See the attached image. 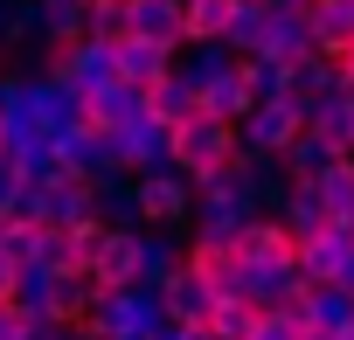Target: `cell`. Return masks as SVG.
<instances>
[{
    "instance_id": "cell-1",
    "label": "cell",
    "mask_w": 354,
    "mask_h": 340,
    "mask_svg": "<svg viewBox=\"0 0 354 340\" xmlns=\"http://www.w3.org/2000/svg\"><path fill=\"white\" fill-rule=\"evenodd\" d=\"M236 257H243V299L250 305H285V299H299L306 292V278H299V236L278 223V216H257V223H243V236H236Z\"/></svg>"
},
{
    "instance_id": "cell-2",
    "label": "cell",
    "mask_w": 354,
    "mask_h": 340,
    "mask_svg": "<svg viewBox=\"0 0 354 340\" xmlns=\"http://www.w3.org/2000/svg\"><path fill=\"white\" fill-rule=\"evenodd\" d=\"M160 319H167V305H160L153 285H118V292H97L84 333H91V340H153Z\"/></svg>"
},
{
    "instance_id": "cell-3",
    "label": "cell",
    "mask_w": 354,
    "mask_h": 340,
    "mask_svg": "<svg viewBox=\"0 0 354 340\" xmlns=\"http://www.w3.org/2000/svg\"><path fill=\"white\" fill-rule=\"evenodd\" d=\"M236 153H243L236 125H223V118H209V111H195L188 125H174V167H181L195 188H202V181H216Z\"/></svg>"
},
{
    "instance_id": "cell-4",
    "label": "cell",
    "mask_w": 354,
    "mask_h": 340,
    "mask_svg": "<svg viewBox=\"0 0 354 340\" xmlns=\"http://www.w3.org/2000/svg\"><path fill=\"white\" fill-rule=\"evenodd\" d=\"M132 188H139V223H153V229H188V216H195V181L181 174V167L132 174Z\"/></svg>"
},
{
    "instance_id": "cell-5",
    "label": "cell",
    "mask_w": 354,
    "mask_h": 340,
    "mask_svg": "<svg viewBox=\"0 0 354 340\" xmlns=\"http://www.w3.org/2000/svg\"><path fill=\"white\" fill-rule=\"evenodd\" d=\"M299 132H306V104H299V97H257V104L243 111V125H236L243 153H264V160H278Z\"/></svg>"
},
{
    "instance_id": "cell-6",
    "label": "cell",
    "mask_w": 354,
    "mask_h": 340,
    "mask_svg": "<svg viewBox=\"0 0 354 340\" xmlns=\"http://www.w3.org/2000/svg\"><path fill=\"white\" fill-rule=\"evenodd\" d=\"M42 77H63V84H77V91H104V84H118V70H111V42H97V35L49 42Z\"/></svg>"
},
{
    "instance_id": "cell-7",
    "label": "cell",
    "mask_w": 354,
    "mask_h": 340,
    "mask_svg": "<svg viewBox=\"0 0 354 340\" xmlns=\"http://www.w3.org/2000/svg\"><path fill=\"white\" fill-rule=\"evenodd\" d=\"M347 271H354V229L347 223H326L319 236L299 243V278L306 285H347Z\"/></svg>"
},
{
    "instance_id": "cell-8",
    "label": "cell",
    "mask_w": 354,
    "mask_h": 340,
    "mask_svg": "<svg viewBox=\"0 0 354 340\" xmlns=\"http://www.w3.org/2000/svg\"><path fill=\"white\" fill-rule=\"evenodd\" d=\"M56 160L70 167V174H84V181L125 174V167H118V146H111V132H97L91 118H84V125H70V132H56Z\"/></svg>"
},
{
    "instance_id": "cell-9",
    "label": "cell",
    "mask_w": 354,
    "mask_h": 340,
    "mask_svg": "<svg viewBox=\"0 0 354 340\" xmlns=\"http://www.w3.org/2000/svg\"><path fill=\"white\" fill-rule=\"evenodd\" d=\"M139 236H146V229H111V223H104V236H97V250H91V264H84L97 292L139 285Z\"/></svg>"
},
{
    "instance_id": "cell-10",
    "label": "cell",
    "mask_w": 354,
    "mask_h": 340,
    "mask_svg": "<svg viewBox=\"0 0 354 340\" xmlns=\"http://www.w3.org/2000/svg\"><path fill=\"white\" fill-rule=\"evenodd\" d=\"M111 146H118V167H125V174L174 167V132H167L160 118H132V125H118V132H111Z\"/></svg>"
},
{
    "instance_id": "cell-11",
    "label": "cell",
    "mask_w": 354,
    "mask_h": 340,
    "mask_svg": "<svg viewBox=\"0 0 354 340\" xmlns=\"http://www.w3.org/2000/svg\"><path fill=\"white\" fill-rule=\"evenodd\" d=\"M77 223H97V188L84 174L49 181L42 188V229H77Z\"/></svg>"
},
{
    "instance_id": "cell-12",
    "label": "cell",
    "mask_w": 354,
    "mask_h": 340,
    "mask_svg": "<svg viewBox=\"0 0 354 340\" xmlns=\"http://www.w3.org/2000/svg\"><path fill=\"white\" fill-rule=\"evenodd\" d=\"M111 70H118V84H132V91H153V84L174 70V49L125 35V42H111Z\"/></svg>"
},
{
    "instance_id": "cell-13",
    "label": "cell",
    "mask_w": 354,
    "mask_h": 340,
    "mask_svg": "<svg viewBox=\"0 0 354 340\" xmlns=\"http://www.w3.org/2000/svg\"><path fill=\"white\" fill-rule=\"evenodd\" d=\"M188 271H195L209 292H243V257H236V243L188 236Z\"/></svg>"
},
{
    "instance_id": "cell-14",
    "label": "cell",
    "mask_w": 354,
    "mask_h": 340,
    "mask_svg": "<svg viewBox=\"0 0 354 340\" xmlns=\"http://www.w3.org/2000/svg\"><path fill=\"white\" fill-rule=\"evenodd\" d=\"M313 333H347L354 326V292H340V285H306L299 299H285Z\"/></svg>"
},
{
    "instance_id": "cell-15",
    "label": "cell",
    "mask_w": 354,
    "mask_h": 340,
    "mask_svg": "<svg viewBox=\"0 0 354 340\" xmlns=\"http://www.w3.org/2000/svg\"><path fill=\"white\" fill-rule=\"evenodd\" d=\"M271 216H278V223H285V229H292L299 243H306V236H319V229L333 223V209H326L319 181H285V202H278Z\"/></svg>"
},
{
    "instance_id": "cell-16",
    "label": "cell",
    "mask_w": 354,
    "mask_h": 340,
    "mask_svg": "<svg viewBox=\"0 0 354 340\" xmlns=\"http://www.w3.org/2000/svg\"><path fill=\"white\" fill-rule=\"evenodd\" d=\"M306 132H319V139L354 153V84H333L326 97H313L306 104Z\"/></svg>"
},
{
    "instance_id": "cell-17",
    "label": "cell",
    "mask_w": 354,
    "mask_h": 340,
    "mask_svg": "<svg viewBox=\"0 0 354 340\" xmlns=\"http://www.w3.org/2000/svg\"><path fill=\"white\" fill-rule=\"evenodd\" d=\"M132 35H139V42H160V49H181V42H188L181 0H132Z\"/></svg>"
},
{
    "instance_id": "cell-18",
    "label": "cell",
    "mask_w": 354,
    "mask_h": 340,
    "mask_svg": "<svg viewBox=\"0 0 354 340\" xmlns=\"http://www.w3.org/2000/svg\"><path fill=\"white\" fill-rule=\"evenodd\" d=\"M84 118H91L97 132H118V125L146 118V91H132V84H104V91H84Z\"/></svg>"
},
{
    "instance_id": "cell-19",
    "label": "cell",
    "mask_w": 354,
    "mask_h": 340,
    "mask_svg": "<svg viewBox=\"0 0 354 340\" xmlns=\"http://www.w3.org/2000/svg\"><path fill=\"white\" fill-rule=\"evenodd\" d=\"M181 264H188V243L174 236V229H146L139 236V285H167V278H181Z\"/></svg>"
},
{
    "instance_id": "cell-20",
    "label": "cell",
    "mask_w": 354,
    "mask_h": 340,
    "mask_svg": "<svg viewBox=\"0 0 354 340\" xmlns=\"http://www.w3.org/2000/svg\"><path fill=\"white\" fill-rule=\"evenodd\" d=\"M195 97H202V111H209V118H223V125H243V111L257 104V97H250V77H243V63H236V70H223V77H209Z\"/></svg>"
},
{
    "instance_id": "cell-21",
    "label": "cell",
    "mask_w": 354,
    "mask_h": 340,
    "mask_svg": "<svg viewBox=\"0 0 354 340\" xmlns=\"http://www.w3.org/2000/svg\"><path fill=\"white\" fill-rule=\"evenodd\" d=\"M195 111H202V97H195V84H188L181 70H167V77L146 91V118H160L167 132H174V125H188Z\"/></svg>"
},
{
    "instance_id": "cell-22",
    "label": "cell",
    "mask_w": 354,
    "mask_h": 340,
    "mask_svg": "<svg viewBox=\"0 0 354 340\" xmlns=\"http://www.w3.org/2000/svg\"><path fill=\"white\" fill-rule=\"evenodd\" d=\"M340 160H347V146H333V139H319V132H299V139L278 153V167H285L292 181H319L326 167H340Z\"/></svg>"
},
{
    "instance_id": "cell-23",
    "label": "cell",
    "mask_w": 354,
    "mask_h": 340,
    "mask_svg": "<svg viewBox=\"0 0 354 340\" xmlns=\"http://www.w3.org/2000/svg\"><path fill=\"white\" fill-rule=\"evenodd\" d=\"M160 305H167V319L202 326V319H209V305H216V292H209V285H202V278L181 264V278H167V285H160Z\"/></svg>"
},
{
    "instance_id": "cell-24",
    "label": "cell",
    "mask_w": 354,
    "mask_h": 340,
    "mask_svg": "<svg viewBox=\"0 0 354 340\" xmlns=\"http://www.w3.org/2000/svg\"><path fill=\"white\" fill-rule=\"evenodd\" d=\"M306 21H313V49L319 56H340L354 42V0H313Z\"/></svg>"
},
{
    "instance_id": "cell-25",
    "label": "cell",
    "mask_w": 354,
    "mask_h": 340,
    "mask_svg": "<svg viewBox=\"0 0 354 340\" xmlns=\"http://www.w3.org/2000/svg\"><path fill=\"white\" fill-rule=\"evenodd\" d=\"M97 188V223H111V229H146L139 223V188H132V174H104V181H91Z\"/></svg>"
},
{
    "instance_id": "cell-26",
    "label": "cell",
    "mask_w": 354,
    "mask_h": 340,
    "mask_svg": "<svg viewBox=\"0 0 354 340\" xmlns=\"http://www.w3.org/2000/svg\"><path fill=\"white\" fill-rule=\"evenodd\" d=\"M21 264H28V271H84V257H77V236H70V229H35Z\"/></svg>"
},
{
    "instance_id": "cell-27",
    "label": "cell",
    "mask_w": 354,
    "mask_h": 340,
    "mask_svg": "<svg viewBox=\"0 0 354 340\" xmlns=\"http://www.w3.org/2000/svg\"><path fill=\"white\" fill-rule=\"evenodd\" d=\"M257 312H264V305H250L243 292H216V305H209V319H202V326H209L216 340H250Z\"/></svg>"
},
{
    "instance_id": "cell-28",
    "label": "cell",
    "mask_w": 354,
    "mask_h": 340,
    "mask_svg": "<svg viewBox=\"0 0 354 340\" xmlns=\"http://www.w3.org/2000/svg\"><path fill=\"white\" fill-rule=\"evenodd\" d=\"M35 15H42V42L91 35V0H35Z\"/></svg>"
},
{
    "instance_id": "cell-29",
    "label": "cell",
    "mask_w": 354,
    "mask_h": 340,
    "mask_svg": "<svg viewBox=\"0 0 354 340\" xmlns=\"http://www.w3.org/2000/svg\"><path fill=\"white\" fill-rule=\"evenodd\" d=\"M181 15H188V42H223L236 21V0H181Z\"/></svg>"
},
{
    "instance_id": "cell-30",
    "label": "cell",
    "mask_w": 354,
    "mask_h": 340,
    "mask_svg": "<svg viewBox=\"0 0 354 340\" xmlns=\"http://www.w3.org/2000/svg\"><path fill=\"white\" fill-rule=\"evenodd\" d=\"M264 28H271V8H264V0H236V21H230V49L236 56H257L264 49Z\"/></svg>"
},
{
    "instance_id": "cell-31",
    "label": "cell",
    "mask_w": 354,
    "mask_h": 340,
    "mask_svg": "<svg viewBox=\"0 0 354 340\" xmlns=\"http://www.w3.org/2000/svg\"><path fill=\"white\" fill-rule=\"evenodd\" d=\"M333 84H340V63H333V56H299V63H292V97H299V104L326 97Z\"/></svg>"
},
{
    "instance_id": "cell-32",
    "label": "cell",
    "mask_w": 354,
    "mask_h": 340,
    "mask_svg": "<svg viewBox=\"0 0 354 340\" xmlns=\"http://www.w3.org/2000/svg\"><path fill=\"white\" fill-rule=\"evenodd\" d=\"M243 77H250V97H292V63L278 56H243Z\"/></svg>"
},
{
    "instance_id": "cell-33",
    "label": "cell",
    "mask_w": 354,
    "mask_h": 340,
    "mask_svg": "<svg viewBox=\"0 0 354 340\" xmlns=\"http://www.w3.org/2000/svg\"><path fill=\"white\" fill-rule=\"evenodd\" d=\"M319 195H326L333 223H354V153H347L340 167H326V174H319Z\"/></svg>"
},
{
    "instance_id": "cell-34",
    "label": "cell",
    "mask_w": 354,
    "mask_h": 340,
    "mask_svg": "<svg viewBox=\"0 0 354 340\" xmlns=\"http://www.w3.org/2000/svg\"><path fill=\"white\" fill-rule=\"evenodd\" d=\"M91 35L97 42H125L132 35V0H91Z\"/></svg>"
},
{
    "instance_id": "cell-35",
    "label": "cell",
    "mask_w": 354,
    "mask_h": 340,
    "mask_svg": "<svg viewBox=\"0 0 354 340\" xmlns=\"http://www.w3.org/2000/svg\"><path fill=\"white\" fill-rule=\"evenodd\" d=\"M306 333V319L292 312V305H271V312H257V326H250V340H299Z\"/></svg>"
},
{
    "instance_id": "cell-36",
    "label": "cell",
    "mask_w": 354,
    "mask_h": 340,
    "mask_svg": "<svg viewBox=\"0 0 354 340\" xmlns=\"http://www.w3.org/2000/svg\"><path fill=\"white\" fill-rule=\"evenodd\" d=\"M0 216H8V223H42V188L35 181H15V195H8Z\"/></svg>"
},
{
    "instance_id": "cell-37",
    "label": "cell",
    "mask_w": 354,
    "mask_h": 340,
    "mask_svg": "<svg viewBox=\"0 0 354 340\" xmlns=\"http://www.w3.org/2000/svg\"><path fill=\"white\" fill-rule=\"evenodd\" d=\"M15 292H21V264L0 250V305H15Z\"/></svg>"
},
{
    "instance_id": "cell-38",
    "label": "cell",
    "mask_w": 354,
    "mask_h": 340,
    "mask_svg": "<svg viewBox=\"0 0 354 340\" xmlns=\"http://www.w3.org/2000/svg\"><path fill=\"white\" fill-rule=\"evenodd\" d=\"M333 63H340V84H354V42H347V49H340Z\"/></svg>"
},
{
    "instance_id": "cell-39",
    "label": "cell",
    "mask_w": 354,
    "mask_h": 340,
    "mask_svg": "<svg viewBox=\"0 0 354 340\" xmlns=\"http://www.w3.org/2000/svg\"><path fill=\"white\" fill-rule=\"evenodd\" d=\"M8 195H15V167L0 160V209H8Z\"/></svg>"
},
{
    "instance_id": "cell-40",
    "label": "cell",
    "mask_w": 354,
    "mask_h": 340,
    "mask_svg": "<svg viewBox=\"0 0 354 340\" xmlns=\"http://www.w3.org/2000/svg\"><path fill=\"white\" fill-rule=\"evenodd\" d=\"M181 340H216V333L209 326H181Z\"/></svg>"
},
{
    "instance_id": "cell-41",
    "label": "cell",
    "mask_w": 354,
    "mask_h": 340,
    "mask_svg": "<svg viewBox=\"0 0 354 340\" xmlns=\"http://www.w3.org/2000/svg\"><path fill=\"white\" fill-rule=\"evenodd\" d=\"M264 8H313V0H264Z\"/></svg>"
},
{
    "instance_id": "cell-42",
    "label": "cell",
    "mask_w": 354,
    "mask_h": 340,
    "mask_svg": "<svg viewBox=\"0 0 354 340\" xmlns=\"http://www.w3.org/2000/svg\"><path fill=\"white\" fill-rule=\"evenodd\" d=\"M299 340H333V333H313V326H306V333H299Z\"/></svg>"
},
{
    "instance_id": "cell-43",
    "label": "cell",
    "mask_w": 354,
    "mask_h": 340,
    "mask_svg": "<svg viewBox=\"0 0 354 340\" xmlns=\"http://www.w3.org/2000/svg\"><path fill=\"white\" fill-rule=\"evenodd\" d=\"M0 153H8V118H0Z\"/></svg>"
},
{
    "instance_id": "cell-44",
    "label": "cell",
    "mask_w": 354,
    "mask_h": 340,
    "mask_svg": "<svg viewBox=\"0 0 354 340\" xmlns=\"http://www.w3.org/2000/svg\"><path fill=\"white\" fill-rule=\"evenodd\" d=\"M0 243H8V216H0Z\"/></svg>"
},
{
    "instance_id": "cell-45",
    "label": "cell",
    "mask_w": 354,
    "mask_h": 340,
    "mask_svg": "<svg viewBox=\"0 0 354 340\" xmlns=\"http://www.w3.org/2000/svg\"><path fill=\"white\" fill-rule=\"evenodd\" d=\"M77 340H91V333H77Z\"/></svg>"
},
{
    "instance_id": "cell-46",
    "label": "cell",
    "mask_w": 354,
    "mask_h": 340,
    "mask_svg": "<svg viewBox=\"0 0 354 340\" xmlns=\"http://www.w3.org/2000/svg\"><path fill=\"white\" fill-rule=\"evenodd\" d=\"M347 229H354V223H347Z\"/></svg>"
}]
</instances>
